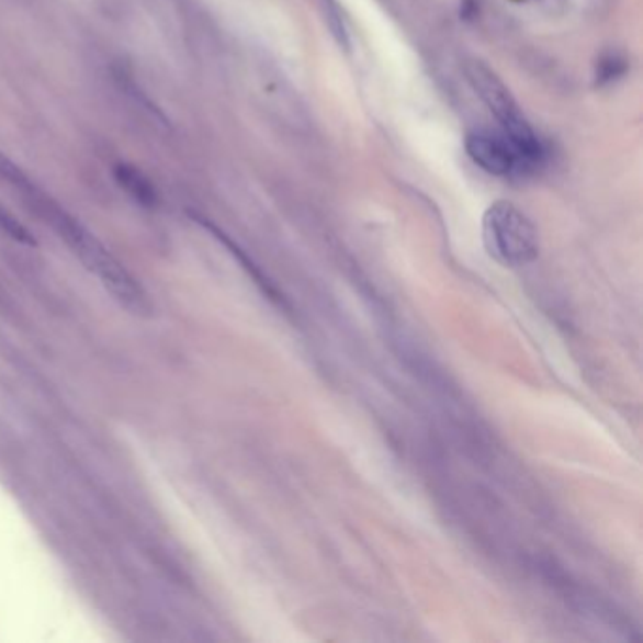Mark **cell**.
I'll use <instances>...</instances> for the list:
<instances>
[{"instance_id":"cell-1","label":"cell","mask_w":643,"mask_h":643,"mask_svg":"<svg viewBox=\"0 0 643 643\" xmlns=\"http://www.w3.org/2000/svg\"><path fill=\"white\" fill-rule=\"evenodd\" d=\"M47 219L54 223L59 235L68 241V246L75 249L81 262L88 267L94 275L104 283V287L117 298V301L136 315L151 314V302L140 283L136 282L127 269L121 264L114 255L110 253L101 241L97 240L88 228L68 217L60 210H49Z\"/></svg>"},{"instance_id":"cell-2","label":"cell","mask_w":643,"mask_h":643,"mask_svg":"<svg viewBox=\"0 0 643 643\" xmlns=\"http://www.w3.org/2000/svg\"><path fill=\"white\" fill-rule=\"evenodd\" d=\"M464 75L483 104L489 108L490 114L503 127L504 136L516 149L519 161L538 162L543 157V146L534 128L530 127L514 94L506 88L495 70H490L482 60H469Z\"/></svg>"},{"instance_id":"cell-3","label":"cell","mask_w":643,"mask_h":643,"mask_svg":"<svg viewBox=\"0 0 643 643\" xmlns=\"http://www.w3.org/2000/svg\"><path fill=\"white\" fill-rule=\"evenodd\" d=\"M482 236L487 253L509 269L527 267L540 255L534 223L508 201L490 204L483 214Z\"/></svg>"},{"instance_id":"cell-4","label":"cell","mask_w":643,"mask_h":643,"mask_svg":"<svg viewBox=\"0 0 643 643\" xmlns=\"http://www.w3.org/2000/svg\"><path fill=\"white\" fill-rule=\"evenodd\" d=\"M466 154L477 167L490 176H508L519 162L516 149L508 138L493 135L489 131H474L466 136Z\"/></svg>"},{"instance_id":"cell-5","label":"cell","mask_w":643,"mask_h":643,"mask_svg":"<svg viewBox=\"0 0 643 643\" xmlns=\"http://www.w3.org/2000/svg\"><path fill=\"white\" fill-rule=\"evenodd\" d=\"M115 180L121 188L127 191L128 195L133 196L136 202H140L142 206H155L159 196L155 191L154 183L142 174L140 170L128 165H117L114 170Z\"/></svg>"},{"instance_id":"cell-6","label":"cell","mask_w":643,"mask_h":643,"mask_svg":"<svg viewBox=\"0 0 643 643\" xmlns=\"http://www.w3.org/2000/svg\"><path fill=\"white\" fill-rule=\"evenodd\" d=\"M317 2H319V7H322L325 21H327V25H329L330 33L335 36L336 42H338L343 49H349L351 42H349L348 25H346L342 10L336 4V0H317Z\"/></svg>"},{"instance_id":"cell-7","label":"cell","mask_w":643,"mask_h":643,"mask_svg":"<svg viewBox=\"0 0 643 643\" xmlns=\"http://www.w3.org/2000/svg\"><path fill=\"white\" fill-rule=\"evenodd\" d=\"M627 59L619 54H603L597 60V70H595V80L598 88L610 86L613 81L623 78L627 72Z\"/></svg>"},{"instance_id":"cell-8","label":"cell","mask_w":643,"mask_h":643,"mask_svg":"<svg viewBox=\"0 0 643 643\" xmlns=\"http://www.w3.org/2000/svg\"><path fill=\"white\" fill-rule=\"evenodd\" d=\"M0 227L4 228L8 235L15 238V240L25 241V244H34V238L29 235L27 228L21 227L20 223L12 219L4 210H0Z\"/></svg>"}]
</instances>
